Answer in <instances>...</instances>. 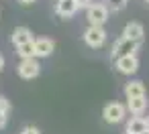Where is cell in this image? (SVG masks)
<instances>
[{"label":"cell","mask_w":149,"mask_h":134,"mask_svg":"<svg viewBox=\"0 0 149 134\" xmlns=\"http://www.w3.org/2000/svg\"><path fill=\"white\" fill-rule=\"evenodd\" d=\"M139 45H141V43H135V41H131V39H127V37H120V39L114 43V47H112V59H120V57L135 55L137 49H139Z\"/></svg>","instance_id":"6da1fadb"},{"label":"cell","mask_w":149,"mask_h":134,"mask_svg":"<svg viewBox=\"0 0 149 134\" xmlns=\"http://www.w3.org/2000/svg\"><path fill=\"white\" fill-rule=\"evenodd\" d=\"M108 19V8L104 4H90L88 6V21L92 27H102Z\"/></svg>","instance_id":"7a4b0ae2"},{"label":"cell","mask_w":149,"mask_h":134,"mask_svg":"<svg viewBox=\"0 0 149 134\" xmlns=\"http://www.w3.org/2000/svg\"><path fill=\"white\" fill-rule=\"evenodd\" d=\"M84 41L90 45V47H100L104 41H106V33L102 27H90L86 33H84Z\"/></svg>","instance_id":"3957f363"},{"label":"cell","mask_w":149,"mask_h":134,"mask_svg":"<svg viewBox=\"0 0 149 134\" xmlns=\"http://www.w3.org/2000/svg\"><path fill=\"white\" fill-rule=\"evenodd\" d=\"M123 118H125V106H123V104L112 102V104H108V106L104 108V120H106V122L114 124V122H120Z\"/></svg>","instance_id":"277c9868"},{"label":"cell","mask_w":149,"mask_h":134,"mask_svg":"<svg viewBox=\"0 0 149 134\" xmlns=\"http://www.w3.org/2000/svg\"><path fill=\"white\" fill-rule=\"evenodd\" d=\"M39 67H41V65H39L35 59H23L21 65H19V73H21V77H25V79H33V77L39 75Z\"/></svg>","instance_id":"5b68a950"},{"label":"cell","mask_w":149,"mask_h":134,"mask_svg":"<svg viewBox=\"0 0 149 134\" xmlns=\"http://www.w3.org/2000/svg\"><path fill=\"white\" fill-rule=\"evenodd\" d=\"M116 69H118L120 73H127V75L135 73V71L139 69L137 55H129V57H120V59H116Z\"/></svg>","instance_id":"8992f818"},{"label":"cell","mask_w":149,"mask_h":134,"mask_svg":"<svg viewBox=\"0 0 149 134\" xmlns=\"http://www.w3.org/2000/svg\"><path fill=\"white\" fill-rule=\"evenodd\" d=\"M143 27L139 25V23H129L127 27H125V31H123V37H127V39H131V41H135V43H141L143 41Z\"/></svg>","instance_id":"52a82bcc"},{"label":"cell","mask_w":149,"mask_h":134,"mask_svg":"<svg viewBox=\"0 0 149 134\" xmlns=\"http://www.w3.org/2000/svg\"><path fill=\"white\" fill-rule=\"evenodd\" d=\"M147 130H149V122L145 118H141V116L131 118L129 124H127V132H131V134H143Z\"/></svg>","instance_id":"ba28073f"},{"label":"cell","mask_w":149,"mask_h":134,"mask_svg":"<svg viewBox=\"0 0 149 134\" xmlns=\"http://www.w3.org/2000/svg\"><path fill=\"white\" fill-rule=\"evenodd\" d=\"M55 43L51 39H37L35 41V57H47L53 51Z\"/></svg>","instance_id":"9c48e42d"},{"label":"cell","mask_w":149,"mask_h":134,"mask_svg":"<svg viewBox=\"0 0 149 134\" xmlns=\"http://www.w3.org/2000/svg\"><path fill=\"white\" fill-rule=\"evenodd\" d=\"M55 10H57L59 16H72L78 10V2H76V0H59Z\"/></svg>","instance_id":"30bf717a"},{"label":"cell","mask_w":149,"mask_h":134,"mask_svg":"<svg viewBox=\"0 0 149 134\" xmlns=\"http://www.w3.org/2000/svg\"><path fill=\"white\" fill-rule=\"evenodd\" d=\"M33 41V37H31V31L27 29V27H17L15 29V33H13V43L17 45V47H21V45H25V43H31Z\"/></svg>","instance_id":"8fae6325"},{"label":"cell","mask_w":149,"mask_h":134,"mask_svg":"<svg viewBox=\"0 0 149 134\" xmlns=\"http://www.w3.org/2000/svg\"><path fill=\"white\" fill-rule=\"evenodd\" d=\"M125 93H127L129 100H133V98H145V85L141 81H129L125 85Z\"/></svg>","instance_id":"7c38bea8"},{"label":"cell","mask_w":149,"mask_h":134,"mask_svg":"<svg viewBox=\"0 0 149 134\" xmlns=\"http://www.w3.org/2000/svg\"><path fill=\"white\" fill-rule=\"evenodd\" d=\"M19 51V55L23 57V59H35V41H31V43H25V45H21V47H17Z\"/></svg>","instance_id":"4fadbf2b"},{"label":"cell","mask_w":149,"mask_h":134,"mask_svg":"<svg viewBox=\"0 0 149 134\" xmlns=\"http://www.w3.org/2000/svg\"><path fill=\"white\" fill-rule=\"evenodd\" d=\"M145 108H147V100L145 98H133V100H129V110L133 114H141Z\"/></svg>","instance_id":"5bb4252c"},{"label":"cell","mask_w":149,"mask_h":134,"mask_svg":"<svg viewBox=\"0 0 149 134\" xmlns=\"http://www.w3.org/2000/svg\"><path fill=\"white\" fill-rule=\"evenodd\" d=\"M125 4H127V0H108V6H110V10H123L125 8Z\"/></svg>","instance_id":"9a60e30c"},{"label":"cell","mask_w":149,"mask_h":134,"mask_svg":"<svg viewBox=\"0 0 149 134\" xmlns=\"http://www.w3.org/2000/svg\"><path fill=\"white\" fill-rule=\"evenodd\" d=\"M8 110H10L8 100H6V98H0V112H2V114H8Z\"/></svg>","instance_id":"2e32d148"},{"label":"cell","mask_w":149,"mask_h":134,"mask_svg":"<svg viewBox=\"0 0 149 134\" xmlns=\"http://www.w3.org/2000/svg\"><path fill=\"white\" fill-rule=\"evenodd\" d=\"M23 134H39V130H37V128H33V126H27V128L23 130Z\"/></svg>","instance_id":"e0dca14e"},{"label":"cell","mask_w":149,"mask_h":134,"mask_svg":"<svg viewBox=\"0 0 149 134\" xmlns=\"http://www.w3.org/2000/svg\"><path fill=\"white\" fill-rule=\"evenodd\" d=\"M6 124V114H2V112H0V128H2Z\"/></svg>","instance_id":"ac0fdd59"},{"label":"cell","mask_w":149,"mask_h":134,"mask_svg":"<svg viewBox=\"0 0 149 134\" xmlns=\"http://www.w3.org/2000/svg\"><path fill=\"white\" fill-rule=\"evenodd\" d=\"M76 2H78V8H80V6H88L90 0H76Z\"/></svg>","instance_id":"d6986e66"},{"label":"cell","mask_w":149,"mask_h":134,"mask_svg":"<svg viewBox=\"0 0 149 134\" xmlns=\"http://www.w3.org/2000/svg\"><path fill=\"white\" fill-rule=\"evenodd\" d=\"M21 2H25V4H29V2H35V0H21Z\"/></svg>","instance_id":"ffe728a7"},{"label":"cell","mask_w":149,"mask_h":134,"mask_svg":"<svg viewBox=\"0 0 149 134\" xmlns=\"http://www.w3.org/2000/svg\"><path fill=\"white\" fill-rule=\"evenodd\" d=\"M2 65H4V59H2V57H0V69H2Z\"/></svg>","instance_id":"44dd1931"},{"label":"cell","mask_w":149,"mask_h":134,"mask_svg":"<svg viewBox=\"0 0 149 134\" xmlns=\"http://www.w3.org/2000/svg\"><path fill=\"white\" fill-rule=\"evenodd\" d=\"M143 134H149V130H147V132H143Z\"/></svg>","instance_id":"7402d4cb"},{"label":"cell","mask_w":149,"mask_h":134,"mask_svg":"<svg viewBox=\"0 0 149 134\" xmlns=\"http://www.w3.org/2000/svg\"><path fill=\"white\" fill-rule=\"evenodd\" d=\"M127 134H131V132H127Z\"/></svg>","instance_id":"603a6c76"},{"label":"cell","mask_w":149,"mask_h":134,"mask_svg":"<svg viewBox=\"0 0 149 134\" xmlns=\"http://www.w3.org/2000/svg\"><path fill=\"white\" fill-rule=\"evenodd\" d=\"M147 122H149V118H147Z\"/></svg>","instance_id":"cb8c5ba5"},{"label":"cell","mask_w":149,"mask_h":134,"mask_svg":"<svg viewBox=\"0 0 149 134\" xmlns=\"http://www.w3.org/2000/svg\"><path fill=\"white\" fill-rule=\"evenodd\" d=\"M147 2H149V0H147Z\"/></svg>","instance_id":"d4e9b609"}]
</instances>
